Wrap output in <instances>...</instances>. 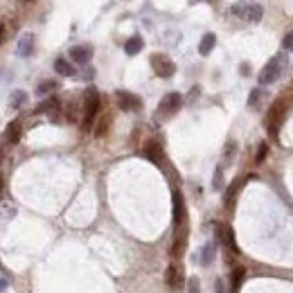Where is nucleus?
<instances>
[{"instance_id":"7ed1b4c3","label":"nucleus","mask_w":293,"mask_h":293,"mask_svg":"<svg viewBox=\"0 0 293 293\" xmlns=\"http://www.w3.org/2000/svg\"><path fill=\"white\" fill-rule=\"evenodd\" d=\"M151 68H154V72L160 79H170V77H174V72H176L174 61L170 57H165V54H154L151 57Z\"/></svg>"},{"instance_id":"a211bd4d","label":"nucleus","mask_w":293,"mask_h":293,"mask_svg":"<svg viewBox=\"0 0 293 293\" xmlns=\"http://www.w3.org/2000/svg\"><path fill=\"white\" fill-rule=\"evenodd\" d=\"M215 46H216V36L215 34H205L201 39V46H199V52L203 54V57H208L212 50H215Z\"/></svg>"},{"instance_id":"423d86ee","label":"nucleus","mask_w":293,"mask_h":293,"mask_svg":"<svg viewBox=\"0 0 293 293\" xmlns=\"http://www.w3.org/2000/svg\"><path fill=\"white\" fill-rule=\"evenodd\" d=\"M216 239L221 241L223 246L228 248V250H232V253H239V248H237V241H234V232L230 226H223V223H216Z\"/></svg>"},{"instance_id":"9d476101","label":"nucleus","mask_w":293,"mask_h":293,"mask_svg":"<svg viewBox=\"0 0 293 293\" xmlns=\"http://www.w3.org/2000/svg\"><path fill=\"white\" fill-rule=\"evenodd\" d=\"M185 246H187V223L176 228V239H174V246H171V255L174 257H181L185 253Z\"/></svg>"},{"instance_id":"cd10ccee","label":"nucleus","mask_w":293,"mask_h":293,"mask_svg":"<svg viewBox=\"0 0 293 293\" xmlns=\"http://www.w3.org/2000/svg\"><path fill=\"white\" fill-rule=\"evenodd\" d=\"M234 149H237V144H234L232 140H230V142L226 144V151H223V156H226V160H228V163H230V160H232V156H234Z\"/></svg>"},{"instance_id":"c756f323","label":"nucleus","mask_w":293,"mask_h":293,"mask_svg":"<svg viewBox=\"0 0 293 293\" xmlns=\"http://www.w3.org/2000/svg\"><path fill=\"white\" fill-rule=\"evenodd\" d=\"M260 97H262V91L257 88V91H253L250 93V99H248V104L250 106H257V102H260Z\"/></svg>"},{"instance_id":"a878e982","label":"nucleus","mask_w":293,"mask_h":293,"mask_svg":"<svg viewBox=\"0 0 293 293\" xmlns=\"http://www.w3.org/2000/svg\"><path fill=\"white\" fill-rule=\"evenodd\" d=\"M187 293H201V287H199V278H189V282H187Z\"/></svg>"},{"instance_id":"6ab92c4d","label":"nucleus","mask_w":293,"mask_h":293,"mask_svg":"<svg viewBox=\"0 0 293 293\" xmlns=\"http://www.w3.org/2000/svg\"><path fill=\"white\" fill-rule=\"evenodd\" d=\"M144 154H147V158H149L151 163H160L163 160V149H160V144H156V142H151V144H147V149H144Z\"/></svg>"},{"instance_id":"0eeeda50","label":"nucleus","mask_w":293,"mask_h":293,"mask_svg":"<svg viewBox=\"0 0 293 293\" xmlns=\"http://www.w3.org/2000/svg\"><path fill=\"white\" fill-rule=\"evenodd\" d=\"M232 12L237 14V16H241L244 20H248V23L262 20V7L260 5H234Z\"/></svg>"},{"instance_id":"b1692460","label":"nucleus","mask_w":293,"mask_h":293,"mask_svg":"<svg viewBox=\"0 0 293 293\" xmlns=\"http://www.w3.org/2000/svg\"><path fill=\"white\" fill-rule=\"evenodd\" d=\"M266 156H268V144H266V142H262L260 147H257V156H255V163L262 165L264 160H266Z\"/></svg>"},{"instance_id":"aec40b11","label":"nucleus","mask_w":293,"mask_h":293,"mask_svg":"<svg viewBox=\"0 0 293 293\" xmlns=\"http://www.w3.org/2000/svg\"><path fill=\"white\" fill-rule=\"evenodd\" d=\"M25 102H27V93L25 91H14L12 95H9V106H12V108H20Z\"/></svg>"},{"instance_id":"ddd939ff","label":"nucleus","mask_w":293,"mask_h":293,"mask_svg":"<svg viewBox=\"0 0 293 293\" xmlns=\"http://www.w3.org/2000/svg\"><path fill=\"white\" fill-rule=\"evenodd\" d=\"M165 282L170 289H178L183 284V271L178 264H170L167 266V273H165Z\"/></svg>"},{"instance_id":"6e6552de","label":"nucleus","mask_w":293,"mask_h":293,"mask_svg":"<svg viewBox=\"0 0 293 293\" xmlns=\"http://www.w3.org/2000/svg\"><path fill=\"white\" fill-rule=\"evenodd\" d=\"M174 223L176 228L187 223V210H185V201H183V194L178 189L174 192Z\"/></svg>"},{"instance_id":"1a4fd4ad","label":"nucleus","mask_w":293,"mask_h":293,"mask_svg":"<svg viewBox=\"0 0 293 293\" xmlns=\"http://www.w3.org/2000/svg\"><path fill=\"white\" fill-rule=\"evenodd\" d=\"M117 106H120L122 111H138V108L142 106V102H140V97H136L133 93L120 91L117 93Z\"/></svg>"},{"instance_id":"4468645a","label":"nucleus","mask_w":293,"mask_h":293,"mask_svg":"<svg viewBox=\"0 0 293 293\" xmlns=\"http://www.w3.org/2000/svg\"><path fill=\"white\" fill-rule=\"evenodd\" d=\"M59 108H61L59 97H47L36 106V113H39V115H43V113H59Z\"/></svg>"},{"instance_id":"2f4dec72","label":"nucleus","mask_w":293,"mask_h":293,"mask_svg":"<svg viewBox=\"0 0 293 293\" xmlns=\"http://www.w3.org/2000/svg\"><path fill=\"white\" fill-rule=\"evenodd\" d=\"M2 41H5V23H0V46H2Z\"/></svg>"},{"instance_id":"f8f14e48","label":"nucleus","mask_w":293,"mask_h":293,"mask_svg":"<svg viewBox=\"0 0 293 293\" xmlns=\"http://www.w3.org/2000/svg\"><path fill=\"white\" fill-rule=\"evenodd\" d=\"M20 138H23V122L20 120H12L7 124V131H5V140L9 144H18Z\"/></svg>"},{"instance_id":"f3484780","label":"nucleus","mask_w":293,"mask_h":293,"mask_svg":"<svg viewBox=\"0 0 293 293\" xmlns=\"http://www.w3.org/2000/svg\"><path fill=\"white\" fill-rule=\"evenodd\" d=\"M34 52V34H23L18 43V54L20 57H27V54Z\"/></svg>"},{"instance_id":"393cba45","label":"nucleus","mask_w":293,"mask_h":293,"mask_svg":"<svg viewBox=\"0 0 293 293\" xmlns=\"http://www.w3.org/2000/svg\"><path fill=\"white\" fill-rule=\"evenodd\" d=\"M54 88H57V81H43V84H39L36 93H39L41 97H43V95H47V93H52Z\"/></svg>"},{"instance_id":"412c9836","label":"nucleus","mask_w":293,"mask_h":293,"mask_svg":"<svg viewBox=\"0 0 293 293\" xmlns=\"http://www.w3.org/2000/svg\"><path fill=\"white\" fill-rule=\"evenodd\" d=\"M244 278H246V268H244V266H237V268L232 271V291H239Z\"/></svg>"},{"instance_id":"f03ea898","label":"nucleus","mask_w":293,"mask_h":293,"mask_svg":"<svg viewBox=\"0 0 293 293\" xmlns=\"http://www.w3.org/2000/svg\"><path fill=\"white\" fill-rule=\"evenodd\" d=\"M99 113V93L97 88H88L84 95V129L88 131Z\"/></svg>"},{"instance_id":"9b49d317","label":"nucleus","mask_w":293,"mask_h":293,"mask_svg":"<svg viewBox=\"0 0 293 293\" xmlns=\"http://www.w3.org/2000/svg\"><path fill=\"white\" fill-rule=\"evenodd\" d=\"M70 59L79 65H86L93 59V47L91 46H75L70 47Z\"/></svg>"},{"instance_id":"dca6fc26","label":"nucleus","mask_w":293,"mask_h":293,"mask_svg":"<svg viewBox=\"0 0 293 293\" xmlns=\"http://www.w3.org/2000/svg\"><path fill=\"white\" fill-rule=\"evenodd\" d=\"M54 70H57L59 75H63V77H75V65L63 57H59L57 61H54Z\"/></svg>"},{"instance_id":"72a5a7b5","label":"nucleus","mask_w":293,"mask_h":293,"mask_svg":"<svg viewBox=\"0 0 293 293\" xmlns=\"http://www.w3.org/2000/svg\"><path fill=\"white\" fill-rule=\"evenodd\" d=\"M0 163H2V147H0Z\"/></svg>"},{"instance_id":"20e7f679","label":"nucleus","mask_w":293,"mask_h":293,"mask_svg":"<svg viewBox=\"0 0 293 293\" xmlns=\"http://www.w3.org/2000/svg\"><path fill=\"white\" fill-rule=\"evenodd\" d=\"M181 106H183V95L181 93H170V95H165L163 102H160V106H158V115L171 117V115H176V113L181 111Z\"/></svg>"},{"instance_id":"4be33fe9","label":"nucleus","mask_w":293,"mask_h":293,"mask_svg":"<svg viewBox=\"0 0 293 293\" xmlns=\"http://www.w3.org/2000/svg\"><path fill=\"white\" fill-rule=\"evenodd\" d=\"M215 253H216L215 244H205V246H203V255H201V264H203V266H208L210 262L215 260Z\"/></svg>"},{"instance_id":"5701e85b","label":"nucleus","mask_w":293,"mask_h":293,"mask_svg":"<svg viewBox=\"0 0 293 293\" xmlns=\"http://www.w3.org/2000/svg\"><path fill=\"white\" fill-rule=\"evenodd\" d=\"M241 185H244V181H234L232 185H230L228 187V192H226V199H223V201H226V205H232V201H234V196H237V192H239V187Z\"/></svg>"},{"instance_id":"bb28decb","label":"nucleus","mask_w":293,"mask_h":293,"mask_svg":"<svg viewBox=\"0 0 293 293\" xmlns=\"http://www.w3.org/2000/svg\"><path fill=\"white\" fill-rule=\"evenodd\" d=\"M282 47L287 50V52H293V32H289L284 39H282Z\"/></svg>"},{"instance_id":"2eb2a0df","label":"nucleus","mask_w":293,"mask_h":293,"mask_svg":"<svg viewBox=\"0 0 293 293\" xmlns=\"http://www.w3.org/2000/svg\"><path fill=\"white\" fill-rule=\"evenodd\" d=\"M142 47H144L142 36H131V39L124 43V52L129 54V57H136L138 52H142Z\"/></svg>"},{"instance_id":"473e14b6","label":"nucleus","mask_w":293,"mask_h":293,"mask_svg":"<svg viewBox=\"0 0 293 293\" xmlns=\"http://www.w3.org/2000/svg\"><path fill=\"white\" fill-rule=\"evenodd\" d=\"M216 293H223V282L216 280Z\"/></svg>"},{"instance_id":"f257e3e1","label":"nucleus","mask_w":293,"mask_h":293,"mask_svg":"<svg viewBox=\"0 0 293 293\" xmlns=\"http://www.w3.org/2000/svg\"><path fill=\"white\" fill-rule=\"evenodd\" d=\"M284 68H287V57L284 54H275L271 61H268L264 68H262L260 72V84L266 86V84H273V81H278L280 79V75L284 72Z\"/></svg>"},{"instance_id":"c85d7f7f","label":"nucleus","mask_w":293,"mask_h":293,"mask_svg":"<svg viewBox=\"0 0 293 293\" xmlns=\"http://www.w3.org/2000/svg\"><path fill=\"white\" fill-rule=\"evenodd\" d=\"M106 129H108V117H104V120H102V122L97 124V129H95V133H97V136H104Z\"/></svg>"},{"instance_id":"7c9ffc66","label":"nucleus","mask_w":293,"mask_h":293,"mask_svg":"<svg viewBox=\"0 0 293 293\" xmlns=\"http://www.w3.org/2000/svg\"><path fill=\"white\" fill-rule=\"evenodd\" d=\"M212 185H215V189H221V167L215 171V181H212Z\"/></svg>"},{"instance_id":"39448f33","label":"nucleus","mask_w":293,"mask_h":293,"mask_svg":"<svg viewBox=\"0 0 293 293\" xmlns=\"http://www.w3.org/2000/svg\"><path fill=\"white\" fill-rule=\"evenodd\" d=\"M282 120H284V104H282V102H275L266 115V129L273 138H278V133H280Z\"/></svg>"}]
</instances>
